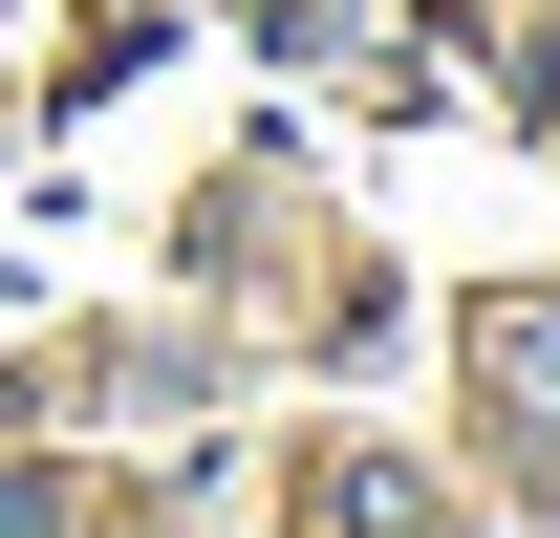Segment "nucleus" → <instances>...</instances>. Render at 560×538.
<instances>
[{
  "mask_svg": "<svg viewBox=\"0 0 560 538\" xmlns=\"http://www.w3.org/2000/svg\"><path fill=\"white\" fill-rule=\"evenodd\" d=\"M475 366H495L517 409H560V302H495V324H475Z\"/></svg>",
  "mask_w": 560,
  "mask_h": 538,
  "instance_id": "f257e3e1",
  "label": "nucleus"
}]
</instances>
